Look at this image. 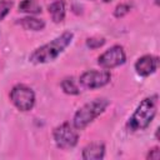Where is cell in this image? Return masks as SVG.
Instances as JSON below:
<instances>
[{"label":"cell","mask_w":160,"mask_h":160,"mask_svg":"<svg viewBox=\"0 0 160 160\" xmlns=\"http://www.w3.org/2000/svg\"><path fill=\"white\" fill-rule=\"evenodd\" d=\"M72 38H74V34L71 31L62 32L60 36L55 38L50 42L35 49L30 55L29 60L34 64H44V62L55 60L65 50V48L71 42Z\"/></svg>","instance_id":"obj_1"},{"label":"cell","mask_w":160,"mask_h":160,"mask_svg":"<svg viewBox=\"0 0 160 160\" xmlns=\"http://www.w3.org/2000/svg\"><path fill=\"white\" fill-rule=\"evenodd\" d=\"M156 108H158V95H151L149 98H145L139 104L132 116L129 119L126 124L128 129L131 131L146 129L156 114Z\"/></svg>","instance_id":"obj_2"},{"label":"cell","mask_w":160,"mask_h":160,"mask_svg":"<svg viewBox=\"0 0 160 160\" xmlns=\"http://www.w3.org/2000/svg\"><path fill=\"white\" fill-rule=\"evenodd\" d=\"M109 105V100L106 98H96L85 105H82L74 115V128L78 130H82L90 122H92L100 114L105 111Z\"/></svg>","instance_id":"obj_3"},{"label":"cell","mask_w":160,"mask_h":160,"mask_svg":"<svg viewBox=\"0 0 160 160\" xmlns=\"http://www.w3.org/2000/svg\"><path fill=\"white\" fill-rule=\"evenodd\" d=\"M10 100L19 110L29 111L35 104V94L29 86L18 84L10 91Z\"/></svg>","instance_id":"obj_4"},{"label":"cell","mask_w":160,"mask_h":160,"mask_svg":"<svg viewBox=\"0 0 160 160\" xmlns=\"http://www.w3.org/2000/svg\"><path fill=\"white\" fill-rule=\"evenodd\" d=\"M54 140L59 149H71L78 144L79 135L69 122H64L54 130Z\"/></svg>","instance_id":"obj_5"},{"label":"cell","mask_w":160,"mask_h":160,"mask_svg":"<svg viewBox=\"0 0 160 160\" xmlns=\"http://www.w3.org/2000/svg\"><path fill=\"white\" fill-rule=\"evenodd\" d=\"M125 59H126V56H125L122 46L114 45L99 56L98 62L104 69H112V68H116V66L124 64Z\"/></svg>","instance_id":"obj_6"},{"label":"cell","mask_w":160,"mask_h":160,"mask_svg":"<svg viewBox=\"0 0 160 160\" xmlns=\"http://www.w3.org/2000/svg\"><path fill=\"white\" fill-rule=\"evenodd\" d=\"M111 79L108 70H89L80 76V84L88 89H98L106 85Z\"/></svg>","instance_id":"obj_7"},{"label":"cell","mask_w":160,"mask_h":160,"mask_svg":"<svg viewBox=\"0 0 160 160\" xmlns=\"http://www.w3.org/2000/svg\"><path fill=\"white\" fill-rule=\"evenodd\" d=\"M159 65V59L158 56L154 55H144L141 56L136 64H135V70L140 76H149L152 72H155V70L158 69Z\"/></svg>","instance_id":"obj_8"},{"label":"cell","mask_w":160,"mask_h":160,"mask_svg":"<svg viewBox=\"0 0 160 160\" xmlns=\"http://www.w3.org/2000/svg\"><path fill=\"white\" fill-rule=\"evenodd\" d=\"M105 146L101 142H91L82 150V159L85 160H100L104 158Z\"/></svg>","instance_id":"obj_9"},{"label":"cell","mask_w":160,"mask_h":160,"mask_svg":"<svg viewBox=\"0 0 160 160\" xmlns=\"http://www.w3.org/2000/svg\"><path fill=\"white\" fill-rule=\"evenodd\" d=\"M49 14L54 22H61L65 18V2L62 0H56L49 5Z\"/></svg>","instance_id":"obj_10"},{"label":"cell","mask_w":160,"mask_h":160,"mask_svg":"<svg viewBox=\"0 0 160 160\" xmlns=\"http://www.w3.org/2000/svg\"><path fill=\"white\" fill-rule=\"evenodd\" d=\"M20 25L26 29V30H32V31H40L45 28V21L38 18H32V16H26L24 19H20Z\"/></svg>","instance_id":"obj_11"},{"label":"cell","mask_w":160,"mask_h":160,"mask_svg":"<svg viewBox=\"0 0 160 160\" xmlns=\"http://www.w3.org/2000/svg\"><path fill=\"white\" fill-rule=\"evenodd\" d=\"M19 10L28 14H39L41 12V6L38 0H22L19 4Z\"/></svg>","instance_id":"obj_12"},{"label":"cell","mask_w":160,"mask_h":160,"mask_svg":"<svg viewBox=\"0 0 160 160\" xmlns=\"http://www.w3.org/2000/svg\"><path fill=\"white\" fill-rule=\"evenodd\" d=\"M61 89L64 90V92L69 94V95H78L80 92L74 78H65L62 81H61Z\"/></svg>","instance_id":"obj_13"},{"label":"cell","mask_w":160,"mask_h":160,"mask_svg":"<svg viewBox=\"0 0 160 160\" xmlns=\"http://www.w3.org/2000/svg\"><path fill=\"white\" fill-rule=\"evenodd\" d=\"M12 6V1L9 0H0V21L8 15V12L10 11Z\"/></svg>","instance_id":"obj_14"},{"label":"cell","mask_w":160,"mask_h":160,"mask_svg":"<svg viewBox=\"0 0 160 160\" xmlns=\"http://www.w3.org/2000/svg\"><path fill=\"white\" fill-rule=\"evenodd\" d=\"M105 44V39L104 38H89L86 40V45L90 49H98L100 46H102Z\"/></svg>","instance_id":"obj_15"},{"label":"cell","mask_w":160,"mask_h":160,"mask_svg":"<svg viewBox=\"0 0 160 160\" xmlns=\"http://www.w3.org/2000/svg\"><path fill=\"white\" fill-rule=\"evenodd\" d=\"M129 10H130V5H128V4H120V5H118L115 8L114 15L116 18H122L124 15H126L129 12Z\"/></svg>","instance_id":"obj_16"},{"label":"cell","mask_w":160,"mask_h":160,"mask_svg":"<svg viewBox=\"0 0 160 160\" xmlns=\"http://www.w3.org/2000/svg\"><path fill=\"white\" fill-rule=\"evenodd\" d=\"M148 159H154V160L160 159V150H159V148H152L149 151V154H148Z\"/></svg>","instance_id":"obj_17"},{"label":"cell","mask_w":160,"mask_h":160,"mask_svg":"<svg viewBox=\"0 0 160 160\" xmlns=\"http://www.w3.org/2000/svg\"><path fill=\"white\" fill-rule=\"evenodd\" d=\"M102 1H104V2H110L111 0H102Z\"/></svg>","instance_id":"obj_18"}]
</instances>
